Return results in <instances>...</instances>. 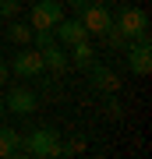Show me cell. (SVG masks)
<instances>
[{
  "label": "cell",
  "instance_id": "obj_1",
  "mask_svg": "<svg viewBox=\"0 0 152 159\" xmlns=\"http://www.w3.org/2000/svg\"><path fill=\"white\" fill-rule=\"evenodd\" d=\"M113 25L124 32L127 43H152V35H149V14L141 11V7L124 4V7H120V14L113 18Z\"/></svg>",
  "mask_w": 152,
  "mask_h": 159
},
{
  "label": "cell",
  "instance_id": "obj_2",
  "mask_svg": "<svg viewBox=\"0 0 152 159\" xmlns=\"http://www.w3.org/2000/svg\"><path fill=\"white\" fill-rule=\"evenodd\" d=\"M60 131L57 127H39V131H32V134L25 138V152L28 156H35V159H46V156H64V148H60Z\"/></svg>",
  "mask_w": 152,
  "mask_h": 159
},
{
  "label": "cell",
  "instance_id": "obj_3",
  "mask_svg": "<svg viewBox=\"0 0 152 159\" xmlns=\"http://www.w3.org/2000/svg\"><path fill=\"white\" fill-rule=\"evenodd\" d=\"M78 21L85 25V32L89 35H103L113 25V14H110V7L106 4H96V0H89V4H81L78 7Z\"/></svg>",
  "mask_w": 152,
  "mask_h": 159
},
{
  "label": "cell",
  "instance_id": "obj_4",
  "mask_svg": "<svg viewBox=\"0 0 152 159\" xmlns=\"http://www.w3.org/2000/svg\"><path fill=\"white\" fill-rule=\"evenodd\" d=\"M7 67H11L14 78H43L46 64H43V53L39 50H18L14 60L7 64Z\"/></svg>",
  "mask_w": 152,
  "mask_h": 159
},
{
  "label": "cell",
  "instance_id": "obj_5",
  "mask_svg": "<svg viewBox=\"0 0 152 159\" xmlns=\"http://www.w3.org/2000/svg\"><path fill=\"white\" fill-rule=\"evenodd\" d=\"M60 18H64V4L60 0H35L32 14H28V25H32V32L35 29H53Z\"/></svg>",
  "mask_w": 152,
  "mask_h": 159
},
{
  "label": "cell",
  "instance_id": "obj_6",
  "mask_svg": "<svg viewBox=\"0 0 152 159\" xmlns=\"http://www.w3.org/2000/svg\"><path fill=\"white\" fill-rule=\"evenodd\" d=\"M127 67L135 78H149L152 74V43H127Z\"/></svg>",
  "mask_w": 152,
  "mask_h": 159
},
{
  "label": "cell",
  "instance_id": "obj_7",
  "mask_svg": "<svg viewBox=\"0 0 152 159\" xmlns=\"http://www.w3.org/2000/svg\"><path fill=\"white\" fill-rule=\"evenodd\" d=\"M53 35H57V43H64V46L89 39V32H85V25L78 21V18H60V21L53 25Z\"/></svg>",
  "mask_w": 152,
  "mask_h": 159
},
{
  "label": "cell",
  "instance_id": "obj_8",
  "mask_svg": "<svg viewBox=\"0 0 152 159\" xmlns=\"http://www.w3.org/2000/svg\"><path fill=\"white\" fill-rule=\"evenodd\" d=\"M4 106L11 110V113H18V117H28L35 110V96L28 89H21V85H14L11 92H7V99H4Z\"/></svg>",
  "mask_w": 152,
  "mask_h": 159
},
{
  "label": "cell",
  "instance_id": "obj_9",
  "mask_svg": "<svg viewBox=\"0 0 152 159\" xmlns=\"http://www.w3.org/2000/svg\"><path fill=\"white\" fill-rule=\"evenodd\" d=\"M43 64H46V71H53V74H64L71 67V60H67V50H64L60 43H50V46H43Z\"/></svg>",
  "mask_w": 152,
  "mask_h": 159
},
{
  "label": "cell",
  "instance_id": "obj_10",
  "mask_svg": "<svg viewBox=\"0 0 152 159\" xmlns=\"http://www.w3.org/2000/svg\"><path fill=\"white\" fill-rule=\"evenodd\" d=\"M67 60L74 64V67L89 71L92 64H96V46H92L89 39H81V43H71V46H67Z\"/></svg>",
  "mask_w": 152,
  "mask_h": 159
},
{
  "label": "cell",
  "instance_id": "obj_11",
  "mask_svg": "<svg viewBox=\"0 0 152 159\" xmlns=\"http://www.w3.org/2000/svg\"><path fill=\"white\" fill-rule=\"evenodd\" d=\"M18 152H25V138L14 127H0V159H11Z\"/></svg>",
  "mask_w": 152,
  "mask_h": 159
},
{
  "label": "cell",
  "instance_id": "obj_12",
  "mask_svg": "<svg viewBox=\"0 0 152 159\" xmlns=\"http://www.w3.org/2000/svg\"><path fill=\"white\" fill-rule=\"evenodd\" d=\"M92 89H96V92H106V96H117L120 78L110 67H92Z\"/></svg>",
  "mask_w": 152,
  "mask_h": 159
},
{
  "label": "cell",
  "instance_id": "obj_13",
  "mask_svg": "<svg viewBox=\"0 0 152 159\" xmlns=\"http://www.w3.org/2000/svg\"><path fill=\"white\" fill-rule=\"evenodd\" d=\"M7 39H11L14 46H28V43H32V25L11 21V25H7Z\"/></svg>",
  "mask_w": 152,
  "mask_h": 159
},
{
  "label": "cell",
  "instance_id": "obj_14",
  "mask_svg": "<svg viewBox=\"0 0 152 159\" xmlns=\"http://www.w3.org/2000/svg\"><path fill=\"white\" fill-rule=\"evenodd\" d=\"M18 11H21V0H0V14L4 18H18Z\"/></svg>",
  "mask_w": 152,
  "mask_h": 159
},
{
  "label": "cell",
  "instance_id": "obj_15",
  "mask_svg": "<svg viewBox=\"0 0 152 159\" xmlns=\"http://www.w3.org/2000/svg\"><path fill=\"white\" fill-rule=\"evenodd\" d=\"M60 148H64V156H74V152H81V148H85V138H71V142L60 145Z\"/></svg>",
  "mask_w": 152,
  "mask_h": 159
},
{
  "label": "cell",
  "instance_id": "obj_16",
  "mask_svg": "<svg viewBox=\"0 0 152 159\" xmlns=\"http://www.w3.org/2000/svg\"><path fill=\"white\" fill-rule=\"evenodd\" d=\"M106 106H110V117H120V102L113 99V96H110V102H106Z\"/></svg>",
  "mask_w": 152,
  "mask_h": 159
},
{
  "label": "cell",
  "instance_id": "obj_17",
  "mask_svg": "<svg viewBox=\"0 0 152 159\" xmlns=\"http://www.w3.org/2000/svg\"><path fill=\"white\" fill-rule=\"evenodd\" d=\"M7 78H11V67H7V64H4V60H0V85H4V81H7Z\"/></svg>",
  "mask_w": 152,
  "mask_h": 159
},
{
  "label": "cell",
  "instance_id": "obj_18",
  "mask_svg": "<svg viewBox=\"0 0 152 159\" xmlns=\"http://www.w3.org/2000/svg\"><path fill=\"white\" fill-rule=\"evenodd\" d=\"M60 4H71L74 11H78V7H81V4H89V0H60Z\"/></svg>",
  "mask_w": 152,
  "mask_h": 159
},
{
  "label": "cell",
  "instance_id": "obj_19",
  "mask_svg": "<svg viewBox=\"0 0 152 159\" xmlns=\"http://www.w3.org/2000/svg\"><path fill=\"white\" fill-rule=\"evenodd\" d=\"M96 4H106L110 7V4H124V0H96Z\"/></svg>",
  "mask_w": 152,
  "mask_h": 159
},
{
  "label": "cell",
  "instance_id": "obj_20",
  "mask_svg": "<svg viewBox=\"0 0 152 159\" xmlns=\"http://www.w3.org/2000/svg\"><path fill=\"white\" fill-rule=\"evenodd\" d=\"M7 113V106H4V96H0V117H4Z\"/></svg>",
  "mask_w": 152,
  "mask_h": 159
},
{
  "label": "cell",
  "instance_id": "obj_21",
  "mask_svg": "<svg viewBox=\"0 0 152 159\" xmlns=\"http://www.w3.org/2000/svg\"><path fill=\"white\" fill-rule=\"evenodd\" d=\"M25 4H35V0H25Z\"/></svg>",
  "mask_w": 152,
  "mask_h": 159
}]
</instances>
